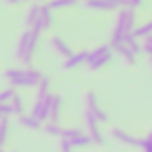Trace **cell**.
I'll list each match as a JSON object with an SVG mask.
<instances>
[{
    "label": "cell",
    "instance_id": "cell-14",
    "mask_svg": "<svg viewBox=\"0 0 152 152\" xmlns=\"http://www.w3.org/2000/svg\"><path fill=\"white\" fill-rule=\"evenodd\" d=\"M48 88H50V83H48V79L47 77H43V81L39 83V86H38V99H45V97H48L50 93H48Z\"/></svg>",
    "mask_w": 152,
    "mask_h": 152
},
{
    "label": "cell",
    "instance_id": "cell-3",
    "mask_svg": "<svg viewBox=\"0 0 152 152\" xmlns=\"http://www.w3.org/2000/svg\"><path fill=\"white\" fill-rule=\"evenodd\" d=\"M4 77L9 83V88H25V70H18V68L6 70Z\"/></svg>",
    "mask_w": 152,
    "mask_h": 152
},
{
    "label": "cell",
    "instance_id": "cell-8",
    "mask_svg": "<svg viewBox=\"0 0 152 152\" xmlns=\"http://www.w3.org/2000/svg\"><path fill=\"white\" fill-rule=\"evenodd\" d=\"M20 125H23V127H27V129H32V131L43 129L41 122H39L38 118H34L32 115H23V116H20Z\"/></svg>",
    "mask_w": 152,
    "mask_h": 152
},
{
    "label": "cell",
    "instance_id": "cell-2",
    "mask_svg": "<svg viewBox=\"0 0 152 152\" xmlns=\"http://www.w3.org/2000/svg\"><path fill=\"white\" fill-rule=\"evenodd\" d=\"M48 97H45V99H38L36 97V100H34V106H32L31 115L34 118H38L39 122H45V120L50 118V99Z\"/></svg>",
    "mask_w": 152,
    "mask_h": 152
},
{
    "label": "cell",
    "instance_id": "cell-10",
    "mask_svg": "<svg viewBox=\"0 0 152 152\" xmlns=\"http://www.w3.org/2000/svg\"><path fill=\"white\" fill-rule=\"evenodd\" d=\"M88 56L90 54H86V52H81V54H73L70 59H66L64 61V68H73V66H77V64H81L83 61H88Z\"/></svg>",
    "mask_w": 152,
    "mask_h": 152
},
{
    "label": "cell",
    "instance_id": "cell-5",
    "mask_svg": "<svg viewBox=\"0 0 152 152\" xmlns=\"http://www.w3.org/2000/svg\"><path fill=\"white\" fill-rule=\"evenodd\" d=\"M39 15H41V6L32 4V6L27 9V15H25V25H27L29 29H34V25L39 22Z\"/></svg>",
    "mask_w": 152,
    "mask_h": 152
},
{
    "label": "cell",
    "instance_id": "cell-6",
    "mask_svg": "<svg viewBox=\"0 0 152 152\" xmlns=\"http://www.w3.org/2000/svg\"><path fill=\"white\" fill-rule=\"evenodd\" d=\"M39 22L43 31L50 29L54 25V18H52V9L48 7V4H41V15H39Z\"/></svg>",
    "mask_w": 152,
    "mask_h": 152
},
{
    "label": "cell",
    "instance_id": "cell-7",
    "mask_svg": "<svg viewBox=\"0 0 152 152\" xmlns=\"http://www.w3.org/2000/svg\"><path fill=\"white\" fill-rule=\"evenodd\" d=\"M50 43H52V47L59 52V54H63L66 59H70L73 54H72V50H70V47L66 45V41H63L61 38H57V36H54V38H50Z\"/></svg>",
    "mask_w": 152,
    "mask_h": 152
},
{
    "label": "cell",
    "instance_id": "cell-11",
    "mask_svg": "<svg viewBox=\"0 0 152 152\" xmlns=\"http://www.w3.org/2000/svg\"><path fill=\"white\" fill-rule=\"evenodd\" d=\"M11 107H13V113L18 115V116H23V111H25V106H23V99L16 93L15 99L11 100Z\"/></svg>",
    "mask_w": 152,
    "mask_h": 152
},
{
    "label": "cell",
    "instance_id": "cell-16",
    "mask_svg": "<svg viewBox=\"0 0 152 152\" xmlns=\"http://www.w3.org/2000/svg\"><path fill=\"white\" fill-rule=\"evenodd\" d=\"M73 2H50L48 4V7L50 9H59V7H68V6H72Z\"/></svg>",
    "mask_w": 152,
    "mask_h": 152
},
{
    "label": "cell",
    "instance_id": "cell-4",
    "mask_svg": "<svg viewBox=\"0 0 152 152\" xmlns=\"http://www.w3.org/2000/svg\"><path fill=\"white\" fill-rule=\"evenodd\" d=\"M41 81H43V75L39 70H36L32 66L25 70V88H38Z\"/></svg>",
    "mask_w": 152,
    "mask_h": 152
},
{
    "label": "cell",
    "instance_id": "cell-15",
    "mask_svg": "<svg viewBox=\"0 0 152 152\" xmlns=\"http://www.w3.org/2000/svg\"><path fill=\"white\" fill-rule=\"evenodd\" d=\"M43 129H45L48 134H52V136H61V134H63V129H61L57 124H54V122L45 124V125H43Z\"/></svg>",
    "mask_w": 152,
    "mask_h": 152
},
{
    "label": "cell",
    "instance_id": "cell-13",
    "mask_svg": "<svg viewBox=\"0 0 152 152\" xmlns=\"http://www.w3.org/2000/svg\"><path fill=\"white\" fill-rule=\"evenodd\" d=\"M15 95H16L15 88H6V90H2V91H0V104H11V100L15 99Z\"/></svg>",
    "mask_w": 152,
    "mask_h": 152
},
{
    "label": "cell",
    "instance_id": "cell-12",
    "mask_svg": "<svg viewBox=\"0 0 152 152\" xmlns=\"http://www.w3.org/2000/svg\"><path fill=\"white\" fill-rule=\"evenodd\" d=\"M7 132H9V120L7 118H2V120H0V148H2L4 143H6Z\"/></svg>",
    "mask_w": 152,
    "mask_h": 152
},
{
    "label": "cell",
    "instance_id": "cell-1",
    "mask_svg": "<svg viewBox=\"0 0 152 152\" xmlns=\"http://www.w3.org/2000/svg\"><path fill=\"white\" fill-rule=\"evenodd\" d=\"M38 38H39V34L31 31V29H25L20 36V41H18V47H16V59L20 63H23L27 68H31L32 54H34V48L38 45Z\"/></svg>",
    "mask_w": 152,
    "mask_h": 152
},
{
    "label": "cell",
    "instance_id": "cell-9",
    "mask_svg": "<svg viewBox=\"0 0 152 152\" xmlns=\"http://www.w3.org/2000/svg\"><path fill=\"white\" fill-rule=\"evenodd\" d=\"M50 122L57 124V116H59V106H61V97L57 95H50Z\"/></svg>",
    "mask_w": 152,
    "mask_h": 152
},
{
    "label": "cell",
    "instance_id": "cell-18",
    "mask_svg": "<svg viewBox=\"0 0 152 152\" xmlns=\"http://www.w3.org/2000/svg\"><path fill=\"white\" fill-rule=\"evenodd\" d=\"M0 152H6V150H4V148H0Z\"/></svg>",
    "mask_w": 152,
    "mask_h": 152
},
{
    "label": "cell",
    "instance_id": "cell-17",
    "mask_svg": "<svg viewBox=\"0 0 152 152\" xmlns=\"http://www.w3.org/2000/svg\"><path fill=\"white\" fill-rule=\"evenodd\" d=\"M61 152H72V145L68 141H63L61 143Z\"/></svg>",
    "mask_w": 152,
    "mask_h": 152
}]
</instances>
